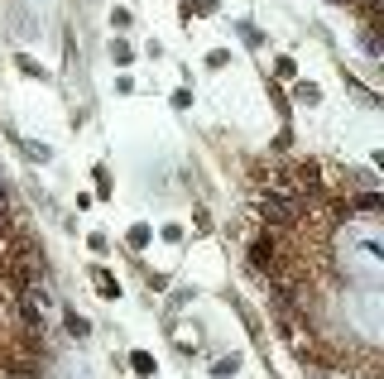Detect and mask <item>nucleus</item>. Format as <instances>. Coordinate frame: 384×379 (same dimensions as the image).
I'll return each instance as SVG.
<instances>
[{
  "mask_svg": "<svg viewBox=\"0 0 384 379\" xmlns=\"http://www.w3.org/2000/svg\"><path fill=\"white\" fill-rule=\"evenodd\" d=\"M274 250H279V245H274V231H260V235L250 240V269L274 279V274H279V269H274Z\"/></svg>",
  "mask_w": 384,
  "mask_h": 379,
  "instance_id": "1",
  "label": "nucleus"
},
{
  "mask_svg": "<svg viewBox=\"0 0 384 379\" xmlns=\"http://www.w3.org/2000/svg\"><path fill=\"white\" fill-rule=\"evenodd\" d=\"M92 288L101 293V298H120V279H115L111 269H101V264L92 269Z\"/></svg>",
  "mask_w": 384,
  "mask_h": 379,
  "instance_id": "2",
  "label": "nucleus"
},
{
  "mask_svg": "<svg viewBox=\"0 0 384 379\" xmlns=\"http://www.w3.org/2000/svg\"><path fill=\"white\" fill-rule=\"evenodd\" d=\"M149 240H154V226H144V221H135V226H130V235H125V245H130L135 255H140Z\"/></svg>",
  "mask_w": 384,
  "mask_h": 379,
  "instance_id": "3",
  "label": "nucleus"
},
{
  "mask_svg": "<svg viewBox=\"0 0 384 379\" xmlns=\"http://www.w3.org/2000/svg\"><path fill=\"white\" fill-rule=\"evenodd\" d=\"M63 327H68V336H77V341H82V336H92V322H87L82 312H73V307L63 312Z\"/></svg>",
  "mask_w": 384,
  "mask_h": 379,
  "instance_id": "4",
  "label": "nucleus"
},
{
  "mask_svg": "<svg viewBox=\"0 0 384 379\" xmlns=\"http://www.w3.org/2000/svg\"><path fill=\"white\" fill-rule=\"evenodd\" d=\"M154 370H159V365H154V356H149V351H135V356H130V375L149 379Z\"/></svg>",
  "mask_w": 384,
  "mask_h": 379,
  "instance_id": "5",
  "label": "nucleus"
},
{
  "mask_svg": "<svg viewBox=\"0 0 384 379\" xmlns=\"http://www.w3.org/2000/svg\"><path fill=\"white\" fill-rule=\"evenodd\" d=\"M24 159H29V164H48V159H53V149H48L44 139H24Z\"/></svg>",
  "mask_w": 384,
  "mask_h": 379,
  "instance_id": "6",
  "label": "nucleus"
},
{
  "mask_svg": "<svg viewBox=\"0 0 384 379\" xmlns=\"http://www.w3.org/2000/svg\"><path fill=\"white\" fill-rule=\"evenodd\" d=\"M92 183H96V197H115V192H111L115 183H111V168H106V164H96L92 168Z\"/></svg>",
  "mask_w": 384,
  "mask_h": 379,
  "instance_id": "7",
  "label": "nucleus"
},
{
  "mask_svg": "<svg viewBox=\"0 0 384 379\" xmlns=\"http://www.w3.org/2000/svg\"><path fill=\"white\" fill-rule=\"evenodd\" d=\"M111 63H120V68H125V63H135V48H130L125 39H111Z\"/></svg>",
  "mask_w": 384,
  "mask_h": 379,
  "instance_id": "8",
  "label": "nucleus"
},
{
  "mask_svg": "<svg viewBox=\"0 0 384 379\" xmlns=\"http://www.w3.org/2000/svg\"><path fill=\"white\" fill-rule=\"evenodd\" d=\"M15 68H19L24 77H34V82H44V77H48V72H44V68H39V63H34L29 53H19V58H15Z\"/></svg>",
  "mask_w": 384,
  "mask_h": 379,
  "instance_id": "9",
  "label": "nucleus"
},
{
  "mask_svg": "<svg viewBox=\"0 0 384 379\" xmlns=\"http://www.w3.org/2000/svg\"><path fill=\"white\" fill-rule=\"evenodd\" d=\"M236 370H240V356H226V360H216V365H211V375H216V379L236 375Z\"/></svg>",
  "mask_w": 384,
  "mask_h": 379,
  "instance_id": "10",
  "label": "nucleus"
},
{
  "mask_svg": "<svg viewBox=\"0 0 384 379\" xmlns=\"http://www.w3.org/2000/svg\"><path fill=\"white\" fill-rule=\"evenodd\" d=\"M192 226H197V235H211V211L197 206V211H192Z\"/></svg>",
  "mask_w": 384,
  "mask_h": 379,
  "instance_id": "11",
  "label": "nucleus"
},
{
  "mask_svg": "<svg viewBox=\"0 0 384 379\" xmlns=\"http://www.w3.org/2000/svg\"><path fill=\"white\" fill-rule=\"evenodd\" d=\"M87 245H92V255H106V250H111V235H106V231H92Z\"/></svg>",
  "mask_w": 384,
  "mask_h": 379,
  "instance_id": "12",
  "label": "nucleus"
},
{
  "mask_svg": "<svg viewBox=\"0 0 384 379\" xmlns=\"http://www.w3.org/2000/svg\"><path fill=\"white\" fill-rule=\"evenodd\" d=\"M226 63H231V53H226V48H211V53H207V68H211V72H221Z\"/></svg>",
  "mask_w": 384,
  "mask_h": 379,
  "instance_id": "13",
  "label": "nucleus"
},
{
  "mask_svg": "<svg viewBox=\"0 0 384 379\" xmlns=\"http://www.w3.org/2000/svg\"><path fill=\"white\" fill-rule=\"evenodd\" d=\"M144 288H154V293H164V288H169V274H154V269H144Z\"/></svg>",
  "mask_w": 384,
  "mask_h": 379,
  "instance_id": "14",
  "label": "nucleus"
},
{
  "mask_svg": "<svg viewBox=\"0 0 384 379\" xmlns=\"http://www.w3.org/2000/svg\"><path fill=\"white\" fill-rule=\"evenodd\" d=\"M240 34H245V43H250V48H265V34H260L255 24H240Z\"/></svg>",
  "mask_w": 384,
  "mask_h": 379,
  "instance_id": "15",
  "label": "nucleus"
},
{
  "mask_svg": "<svg viewBox=\"0 0 384 379\" xmlns=\"http://www.w3.org/2000/svg\"><path fill=\"white\" fill-rule=\"evenodd\" d=\"M298 101H307V106H312V101H322V92H317L312 82H298Z\"/></svg>",
  "mask_w": 384,
  "mask_h": 379,
  "instance_id": "16",
  "label": "nucleus"
},
{
  "mask_svg": "<svg viewBox=\"0 0 384 379\" xmlns=\"http://www.w3.org/2000/svg\"><path fill=\"white\" fill-rule=\"evenodd\" d=\"M221 0H192V14H216Z\"/></svg>",
  "mask_w": 384,
  "mask_h": 379,
  "instance_id": "17",
  "label": "nucleus"
},
{
  "mask_svg": "<svg viewBox=\"0 0 384 379\" xmlns=\"http://www.w3.org/2000/svg\"><path fill=\"white\" fill-rule=\"evenodd\" d=\"M188 106H192V92L188 87H178V92H173V110H188Z\"/></svg>",
  "mask_w": 384,
  "mask_h": 379,
  "instance_id": "18",
  "label": "nucleus"
},
{
  "mask_svg": "<svg viewBox=\"0 0 384 379\" xmlns=\"http://www.w3.org/2000/svg\"><path fill=\"white\" fill-rule=\"evenodd\" d=\"M274 72H279V77H293L298 68H293V58H274Z\"/></svg>",
  "mask_w": 384,
  "mask_h": 379,
  "instance_id": "19",
  "label": "nucleus"
},
{
  "mask_svg": "<svg viewBox=\"0 0 384 379\" xmlns=\"http://www.w3.org/2000/svg\"><path fill=\"white\" fill-rule=\"evenodd\" d=\"M178 19H183V24L192 19V0H178Z\"/></svg>",
  "mask_w": 384,
  "mask_h": 379,
  "instance_id": "20",
  "label": "nucleus"
}]
</instances>
